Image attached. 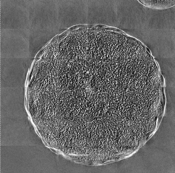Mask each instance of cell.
Here are the masks:
<instances>
[{
	"label": "cell",
	"instance_id": "obj_1",
	"mask_svg": "<svg viewBox=\"0 0 175 173\" xmlns=\"http://www.w3.org/2000/svg\"><path fill=\"white\" fill-rule=\"evenodd\" d=\"M141 3L150 8L162 9L175 5V0H139Z\"/></svg>",
	"mask_w": 175,
	"mask_h": 173
}]
</instances>
